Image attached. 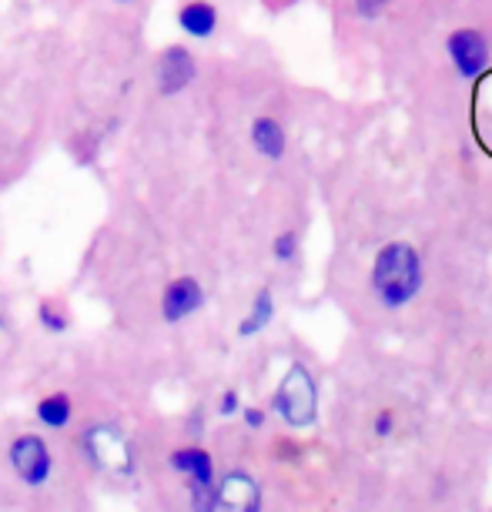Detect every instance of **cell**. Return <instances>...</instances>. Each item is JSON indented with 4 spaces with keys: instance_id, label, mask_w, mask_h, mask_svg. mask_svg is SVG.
I'll list each match as a JSON object with an SVG mask.
<instances>
[{
    "instance_id": "obj_13",
    "label": "cell",
    "mask_w": 492,
    "mask_h": 512,
    "mask_svg": "<svg viewBox=\"0 0 492 512\" xmlns=\"http://www.w3.org/2000/svg\"><path fill=\"white\" fill-rule=\"evenodd\" d=\"M41 419L47 422V425H64L67 419H71V402L64 399V395H57V399H47V402H41Z\"/></svg>"
},
{
    "instance_id": "obj_18",
    "label": "cell",
    "mask_w": 492,
    "mask_h": 512,
    "mask_svg": "<svg viewBox=\"0 0 492 512\" xmlns=\"http://www.w3.org/2000/svg\"><path fill=\"white\" fill-rule=\"evenodd\" d=\"M262 419H265V415H262V412H255V409H252V412H248V425H262Z\"/></svg>"
},
{
    "instance_id": "obj_17",
    "label": "cell",
    "mask_w": 492,
    "mask_h": 512,
    "mask_svg": "<svg viewBox=\"0 0 492 512\" xmlns=\"http://www.w3.org/2000/svg\"><path fill=\"white\" fill-rule=\"evenodd\" d=\"M235 405H238L235 392H228V395H225V402H221V412H235Z\"/></svg>"
},
{
    "instance_id": "obj_11",
    "label": "cell",
    "mask_w": 492,
    "mask_h": 512,
    "mask_svg": "<svg viewBox=\"0 0 492 512\" xmlns=\"http://www.w3.org/2000/svg\"><path fill=\"white\" fill-rule=\"evenodd\" d=\"M215 24H218V17H215V7L211 4H188L185 11H181V27H185L188 34H195V37H208L211 31H215Z\"/></svg>"
},
{
    "instance_id": "obj_16",
    "label": "cell",
    "mask_w": 492,
    "mask_h": 512,
    "mask_svg": "<svg viewBox=\"0 0 492 512\" xmlns=\"http://www.w3.org/2000/svg\"><path fill=\"white\" fill-rule=\"evenodd\" d=\"M275 255L282 258V262H288V258L295 255V235H292V231H288V235H282V238L275 241Z\"/></svg>"
},
{
    "instance_id": "obj_7",
    "label": "cell",
    "mask_w": 492,
    "mask_h": 512,
    "mask_svg": "<svg viewBox=\"0 0 492 512\" xmlns=\"http://www.w3.org/2000/svg\"><path fill=\"white\" fill-rule=\"evenodd\" d=\"M198 305H201V288L191 278H181V282H175L164 292V318L168 322H178V318L191 315Z\"/></svg>"
},
{
    "instance_id": "obj_2",
    "label": "cell",
    "mask_w": 492,
    "mask_h": 512,
    "mask_svg": "<svg viewBox=\"0 0 492 512\" xmlns=\"http://www.w3.org/2000/svg\"><path fill=\"white\" fill-rule=\"evenodd\" d=\"M275 409L288 425H295V429H305V425L315 422L318 389H315L312 372H308L305 365H292V369H288V375L275 392Z\"/></svg>"
},
{
    "instance_id": "obj_10",
    "label": "cell",
    "mask_w": 492,
    "mask_h": 512,
    "mask_svg": "<svg viewBox=\"0 0 492 512\" xmlns=\"http://www.w3.org/2000/svg\"><path fill=\"white\" fill-rule=\"evenodd\" d=\"M175 469L188 472L195 486H211V459H208V452H201V449L175 452Z\"/></svg>"
},
{
    "instance_id": "obj_15",
    "label": "cell",
    "mask_w": 492,
    "mask_h": 512,
    "mask_svg": "<svg viewBox=\"0 0 492 512\" xmlns=\"http://www.w3.org/2000/svg\"><path fill=\"white\" fill-rule=\"evenodd\" d=\"M392 429H395V412L392 409H382L379 415H375V436H392Z\"/></svg>"
},
{
    "instance_id": "obj_9",
    "label": "cell",
    "mask_w": 492,
    "mask_h": 512,
    "mask_svg": "<svg viewBox=\"0 0 492 512\" xmlns=\"http://www.w3.org/2000/svg\"><path fill=\"white\" fill-rule=\"evenodd\" d=\"M252 141H255V148L265 154V158H282V154H285V131H282V124L272 121V118H258L255 121Z\"/></svg>"
},
{
    "instance_id": "obj_5",
    "label": "cell",
    "mask_w": 492,
    "mask_h": 512,
    "mask_svg": "<svg viewBox=\"0 0 492 512\" xmlns=\"http://www.w3.org/2000/svg\"><path fill=\"white\" fill-rule=\"evenodd\" d=\"M262 506V492H258L255 479H248L245 472H231L225 482L215 489L211 509H225V512H252Z\"/></svg>"
},
{
    "instance_id": "obj_4",
    "label": "cell",
    "mask_w": 492,
    "mask_h": 512,
    "mask_svg": "<svg viewBox=\"0 0 492 512\" xmlns=\"http://www.w3.org/2000/svg\"><path fill=\"white\" fill-rule=\"evenodd\" d=\"M446 51L456 64V71L466 77V81H476V77L489 67V44L486 37L472 27H462V31H452L446 41Z\"/></svg>"
},
{
    "instance_id": "obj_3",
    "label": "cell",
    "mask_w": 492,
    "mask_h": 512,
    "mask_svg": "<svg viewBox=\"0 0 492 512\" xmlns=\"http://www.w3.org/2000/svg\"><path fill=\"white\" fill-rule=\"evenodd\" d=\"M84 449H88V456L98 462V469L111 472V476H128L134 469L131 446L118 429H108V425L91 429L88 436H84Z\"/></svg>"
},
{
    "instance_id": "obj_1",
    "label": "cell",
    "mask_w": 492,
    "mask_h": 512,
    "mask_svg": "<svg viewBox=\"0 0 492 512\" xmlns=\"http://www.w3.org/2000/svg\"><path fill=\"white\" fill-rule=\"evenodd\" d=\"M372 288L382 298V305L389 308H402L405 302H412L422 288V262L416 248L405 245V241L385 245L372 265Z\"/></svg>"
},
{
    "instance_id": "obj_8",
    "label": "cell",
    "mask_w": 492,
    "mask_h": 512,
    "mask_svg": "<svg viewBox=\"0 0 492 512\" xmlns=\"http://www.w3.org/2000/svg\"><path fill=\"white\" fill-rule=\"evenodd\" d=\"M191 74H195V64H191L188 51H181V47H171V51L161 57V91L164 94L181 91L191 81Z\"/></svg>"
},
{
    "instance_id": "obj_6",
    "label": "cell",
    "mask_w": 492,
    "mask_h": 512,
    "mask_svg": "<svg viewBox=\"0 0 492 512\" xmlns=\"http://www.w3.org/2000/svg\"><path fill=\"white\" fill-rule=\"evenodd\" d=\"M11 462L14 469L21 472V479H27L31 486L47 479V472H51V456H47L44 442L27 436V439H17L14 449H11Z\"/></svg>"
},
{
    "instance_id": "obj_12",
    "label": "cell",
    "mask_w": 492,
    "mask_h": 512,
    "mask_svg": "<svg viewBox=\"0 0 492 512\" xmlns=\"http://www.w3.org/2000/svg\"><path fill=\"white\" fill-rule=\"evenodd\" d=\"M268 318H272V295L262 292V295L255 298L252 318H248V322H241V335H252V332H258V328H265Z\"/></svg>"
},
{
    "instance_id": "obj_14",
    "label": "cell",
    "mask_w": 492,
    "mask_h": 512,
    "mask_svg": "<svg viewBox=\"0 0 492 512\" xmlns=\"http://www.w3.org/2000/svg\"><path fill=\"white\" fill-rule=\"evenodd\" d=\"M385 7H389V0H355V11H359V17H365V21L379 17Z\"/></svg>"
},
{
    "instance_id": "obj_19",
    "label": "cell",
    "mask_w": 492,
    "mask_h": 512,
    "mask_svg": "<svg viewBox=\"0 0 492 512\" xmlns=\"http://www.w3.org/2000/svg\"><path fill=\"white\" fill-rule=\"evenodd\" d=\"M278 4H292V0H278Z\"/></svg>"
}]
</instances>
